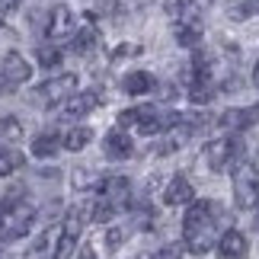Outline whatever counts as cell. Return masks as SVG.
Returning <instances> with one entry per match:
<instances>
[{
	"label": "cell",
	"mask_w": 259,
	"mask_h": 259,
	"mask_svg": "<svg viewBox=\"0 0 259 259\" xmlns=\"http://www.w3.org/2000/svg\"><path fill=\"white\" fill-rule=\"evenodd\" d=\"M160 195H163V205H170V208L195 202V189H192V183H189L183 173H176V176L166 179V186H163V192H160Z\"/></svg>",
	"instance_id": "13"
},
{
	"label": "cell",
	"mask_w": 259,
	"mask_h": 259,
	"mask_svg": "<svg viewBox=\"0 0 259 259\" xmlns=\"http://www.w3.org/2000/svg\"><path fill=\"white\" fill-rule=\"evenodd\" d=\"M103 154L109 160H128V157L135 154V141L128 138L125 128H112V132H106V138H103Z\"/></svg>",
	"instance_id": "14"
},
{
	"label": "cell",
	"mask_w": 259,
	"mask_h": 259,
	"mask_svg": "<svg viewBox=\"0 0 259 259\" xmlns=\"http://www.w3.org/2000/svg\"><path fill=\"white\" fill-rule=\"evenodd\" d=\"M214 253L221 259H246V253H250V240H246V234H240L237 227H227V231L218 237Z\"/></svg>",
	"instance_id": "11"
},
{
	"label": "cell",
	"mask_w": 259,
	"mask_h": 259,
	"mask_svg": "<svg viewBox=\"0 0 259 259\" xmlns=\"http://www.w3.org/2000/svg\"><path fill=\"white\" fill-rule=\"evenodd\" d=\"M253 87L259 90V58H256V64H253Z\"/></svg>",
	"instance_id": "34"
},
{
	"label": "cell",
	"mask_w": 259,
	"mask_h": 259,
	"mask_svg": "<svg viewBox=\"0 0 259 259\" xmlns=\"http://www.w3.org/2000/svg\"><path fill=\"white\" fill-rule=\"evenodd\" d=\"M118 0H99V13H115Z\"/></svg>",
	"instance_id": "33"
},
{
	"label": "cell",
	"mask_w": 259,
	"mask_h": 259,
	"mask_svg": "<svg viewBox=\"0 0 259 259\" xmlns=\"http://www.w3.org/2000/svg\"><path fill=\"white\" fill-rule=\"evenodd\" d=\"M58 253H61V224H52L35 237V243L26 250V259H58Z\"/></svg>",
	"instance_id": "10"
},
{
	"label": "cell",
	"mask_w": 259,
	"mask_h": 259,
	"mask_svg": "<svg viewBox=\"0 0 259 259\" xmlns=\"http://www.w3.org/2000/svg\"><path fill=\"white\" fill-rule=\"evenodd\" d=\"M202 160L211 173H221V170H231V166L240 163V141L231 135L224 138H211L205 147H202Z\"/></svg>",
	"instance_id": "5"
},
{
	"label": "cell",
	"mask_w": 259,
	"mask_h": 259,
	"mask_svg": "<svg viewBox=\"0 0 259 259\" xmlns=\"http://www.w3.org/2000/svg\"><path fill=\"white\" fill-rule=\"evenodd\" d=\"M218 93V83L211 80H189V99H192L195 106H208Z\"/></svg>",
	"instance_id": "24"
},
{
	"label": "cell",
	"mask_w": 259,
	"mask_h": 259,
	"mask_svg": "<svg viewBox=\"0 0 259 259\" xmlns=\"http://www.w3.org/2000/svg\"><path fill=\"white\" fill-rule=\"evenodd\" d=\"M0 259H13V256H10V253H7V250H0Z\"/></svg>",
	"instance_id": "36"
},
{
	"label": "cell",
	"mask_w": 259,
	"mask_h": 259,
	"mask_svg": "<svg viewBox=\"0 0 259 259\" xmlns=\"http://www.w3.org/2000/svg\"><path fill=\"white\" fill-rule=\"evenodd\" d=\"M125 237H128L125 227H109V231H106V246H109V250H118V246L125 243Z\"/></svg>",
	"instance_id": "29"
},
{
	"label": "cell",
	"mask_w": 259,
	"mask_h": 259,
	"mask_svg": "<svg viewBox=\"0 0 259 259\" xmlns=\"http://www.w3.org/2000/svg\"><path fill=\"white\" fill-rule=\"evenodd\" d=\"M0 26H4V16H0Z\"/></svg>",
	"instance_id": "37"
},
{
	"label": "cell",
	"mask_w": 259,
	"mask_h": 259,
	"mask_svg": "<svg viewBox=\"0 0 259 259\" xmlns=\"http://www.w3.org/2000/svg\"><path fill=\"white\" fill-rule=\"evenodd\" d=\"M77 83H80L77 74H58V77H52V80L35 87V99L42 106H58V103H64V99H71L77 93Z\"/></svg>",
	"instance_id": "6"
},
{
	"label": "cell",
	"mask_w": 259,
	"mask_h": 259,
	"mask_svg": "<svg viewBox=\"0 0 259 259\" xmlns=\"http://www.w3.org/2000/svg\"><path fill=\"white\" fill-rule=\"evenodd\" d=\"M35 61H38V67H45V71H55V67H61L64 52H61L58 45L45 42V45H38V48H35Z\"/></svg>",
	"instance_id": "23"
},
{
	"label": "cell",
	"mask_w": 259,
	"mask_h": 259,
	"mask_svg": "<svg viewBox=\"0 0 259 259\" xmlns=\"http://www.w3.org/2000/svg\"><path fill=\"white\" fill-rule=\"evenodd\" d=\"M99 198H106L112 208H132L135 195H132V179L128 176H103V183L96 189Z\"/></svg>",
	"instance_id": "9"
},
{
	"label": "cell",
	"mask_w": 259,
	"mask_h": 259,
	"mask_svg": "<svg viewBox=\"0 0 259 259\" xmlns=\"http://www.w3.org/2000/svg\"><path fill=\"white\" fill-rule=\"evenodd\" d=\"M96 45H99V32L93 26H83V29H77V32L71 35V52L74 55H90Z\"/></svg>",
	"instance_id": "21"
},
{
	"label": "cell",
	"mask_w": 259,
	"mask_h": 259,
	"mask_svg": "<svg viewBox=\"0 0 259 259\" xmlns=\"http://www.w3.org/2000/svg\"><path fill=\"white\" fill-rule=\"evenodd\" d=\"M256 13H259V0H240V4H234L231 19H250Z\"/></svg>",
	"instance_id": "28"
},
{
	"label": "cell",
	"mask_w": 259,
	"mask_h": 259,
	"mask_svg": "<svg viewBox=\"0 0 259 259\" xmlns=\"http://www.w3.org/2000/svg\"><path fill=\"white\" fill-rule=\"evenodd\" d=\"M35 224V208L26 202L23 195H10L0 202V243H13L32 231Z\"/></svg>",
	"instance_id": "2"
},
{
	"label": "cell",
	"mask_w": 259,
	"mask_h": 259,
	"mask_svg": "<svg viewBox=\"0 0 259 259\" xmlns=\"http://www.w3.org/2000/svg\"><path fill=\"white\" fill-rule=\"evenodd\" d=\"M173 35L183 48H195L202 42V23H173Z\"/></svg>",
	"instance_id": "22"
},
{
	"label": "cell",
	"mask_w": 259,
	"mask_h": 259,
	"mask_svg": "<svg viewBox=\"0 0 259 259\" xmlns=\"http://www.w3.org/2000/svg\"><path fill=\"white\" fill-rule=\"evenodd\" d=\"M138 52H141L138 45H118L112 52V61H118V58H125V55H138Z\"/></svg>",
	"instance_id": "31"
},
{
	"label": "cell",
	"mask_w": 259,
	"mask_h": 259,
	"mask_svg": "<svg viewBox=\"0 0 259 259\" xmlns=\"http://www.w3.org/2000/svg\"><path fill=\"white\" fill-rule=\"evenodd\" d=\"M259 118V106H250V109H224L221 118H218V125H221V132H243V128H250L253 122Z\"/></svg>",
	"instance_id": "15"
},
{
	"label": "cell",
	"mask_w": 259,
	"mask_h": 259,
	"mask_svg": "<svg viewBox=\"0 0 259 259\" xmlns=\"http://www.w3.org/2000/svg\"><path fill=\"white\" fill-rule=\"evenodd\" d=\"M99 179L96 173H90V170H74V189L77 192H93V189H99Z\"/></svg>",
	"instance_id": "27"
},
{
	"label": "cell",
	"mask_w": 259,
	"mask_h": 259,
	"mask_svg": "<svg viewBox=\"0 0 259 259\" xmlns=\"http://www.w3.org/2000/svg\"><path fill=\"white\" fill-rule=\"evenodd\" d=\"M227 218V211L211 198H195L189 202L186 208V218H183V246L195 256H205L214 250L218 243V231H221V221Z\"/></svg>",
	"instance_id": "1"
},
{
	"label": "cell",
	"mask_w": 259,
	"mask_h": 259,
	"mask_svg": "<svg viewBox=\"0 0 259 259\" xmlns=\"http://www.w3.org/2000/svg\"><path fill=\"white\" fill-rule=\"evenodd\" d=\"M166 13L173 16V23H202V19H198V4L195 0H170Z\"/></svg>",
	"instance_id": "20"
},
{
	"label": "cell",
	"mask_w": 259,
	"mask_h": 259,
	"mask_svg": "<svg viewBox=\"0 0 259 259\" xmlns=\"http://www.w3.org/2000/svg\"><path fill=\"white\" fill-rule=\"evenodd\" d=\"M87 221H93V202L67 208V214H64V221H61V234H64V240H74V243L80 240V234H83Z\"/></svg>",
	"instance_id": "12"
},
{
	"label": "cell",
	"mask_w": 259,
	"mask_h": 259,
	"mask_svg": "<svg viewBox=\"0 0 259 259\" xmlns=\"http://www.w3.org/2000/svg\"><path fill=\"white\" fill-rule=\"evenodd\" d=\"M99 103H103V96H99L96 90H87V93H74L71 99H64V118H87Z\"/></svg>",
	"instance_id": "16"
},
{
	"label": "cell",
	"mask_w": 259,
	"mask_h": 259,
	"mask_svg": "<svg viewBox=\"0 0 259 259\" xmlns=\"http://www.w3.org/2000/svg\"><path fill=\"white\" fill-rule=\"evenodd\" d=\"M29 77H32V64H29L19 52H7L0 58V83L4 87L16 90V87L29 83Z\"/></svg>",
	"instance_id": "8"
},
{
	"label": "cell",
	"mask_w": 259,
	"mask_h": 259,
	"mask_svg": "<svg viewBox=\"0 0 259 259\" xmlns=\"http://www.w3.org/2000/svg\"><path fill=\"white\" fill-rule=\"evenodd\" d=\"M23 163H26V157L19 151H13V147L0 151V176H13L16 170H23Z\"/></svg>",
	"instance_id": "26"
},
{
	"label": "cell",
	"mask_w": 259,
	"mask_h": 259,
	"mask_svg": "<svg viewBox=\"0 0 259 259\" xmlns=\"http://www.w3.org/2000/svg\"><path fill=\"white\" fill-rule=\"evenodd\" d=\"M87 144H93V128L90 125H74V128H67V132L61 135V147L71 151V154L83 151Z\"/></svg>",
	"instance_id": "19"
},
{
	"label": "cell",
	"mask_w": 259,
	"mask_h": 259,
	"mask_svg": "<svg viewBox=\"0 0 259 259\" xmlns=\"http://www.w3.org/2000/svg\"><path fill=\"white\" fill-rule=\"evenodd\" d=\"M237 208H253L259 202V160H240L231 176Z\"/></svg>",
	"instance_id": "3"
},
{
	"label": "cell",
	"mask_w": 259,
	"mask_h": 259,
	"mask_svg": "<svg viewBox=\"0 0 259 259\" xmlns=\"http://www.w3.org/2000/svg\"><path fill=\"white\" fill-rule=\"evenodd\" d=\"M118 128H138V135H163L166 132V118L160 115V109L144 103V106H132L118 112Z\"/></svg>",
	"instance_id": "4"
},
{
	"label": "cell",
	"mask_w": 259,
	"mask_h": 259,
	"mask_svg": "<svg viewBox=\"0 0 259 259\" xmlns=\"http://www.w3.org/2000/svg\"><path fill=\"white\" fill-rule=\"evenodd\" d=\"M77 259H96V256H93V250H90V246H83V250H80V256H77Z\"/></svg>",
	"instance_id": "35"
},
{
	"label": "cell",
	"mask_w": 259,
	"mask_h": 259,
	"mask_svg": "<svg viewBox=\"0 0 259 259\" xmlns=\"http://www.w3.org/2000/svg\"><path fill=\"white\" fill-rule=\"evenodd\" d=\"M23 7V0H0V13H16Z\"/></svg>",
	"instance_id": "32"
},
{
	"label": "cell",
	"mask_w": 259,
	"mask_h": 259,
	"mask_svg": "<svg viewBox=\"0 0 259 259\" xmlns=\"http://www.w3.org/2000/svg\"><path fill=\"white\" fill-rule=\"evenodd\" d=\"M183 250H186L183 243H166L154 253V259H183Z\"/></svg>",
	"instance_id": "30"
},
{
	"label": "cell",
	"mask_w": 259,
	"mask_h": 259,
	"mask_svg": "<svg viewBox=\"0 0 259 259\" xmlns=\"http://www.w3.org/2000/svg\"><path fill=\"white\" fill-rule=\"evenodd\" d=\"M32 157H38V160H52V157H58V151H61V138H58L55 132H42L32 138Z\"/></svg>",
	"instance_id": "18"
},
{
	"label": "cell",
	"mask_w": 259,
	"mask_h": 259,
	"mask_svg": "<svg viewBox=\"0 0 259 259\" xmlns=\"http://www.w3.org/2000/svg\"><path fill=\"white\" fill-rule=\"evenodd\" d=\"M157 90V77L151 71H128L122 77V93L128 96H144V93H154Z\"/></svg>",
	"instance_id": "17"
},
{
	"label": "cell",
	"mask_w": 259,
	"mask_h": 259,
	"mask_svg": "<svg viewBox=\"0 0 259 259\" xmlns=\"http://www.w3.org/2000/svg\"><path fill=\"white\" fill-rule=\"evenodd\" d=\"M19 138H23V125H19V118L4 115V118H0V147L16 144Z\"/></svg>",
	"instance_id": "25"
},
{
	"label": "cell",
	"mask_w": 259,
	"mask_h": 259,
	"mask_svg": "<svg viewBox=\"0 0 259 259\" xmlns=\"http://www.w3.org/2000/svg\"><path fill=\"white\" fill-rule=\"evenodd\" d=\"M77 32V16L67 4H55L45 13V35L52 42H61V38H71Z\"/></svg>",
	"instance_id": "7"
}]
</instances>
